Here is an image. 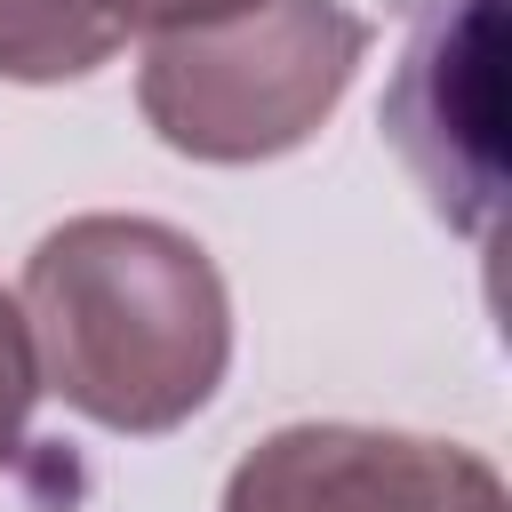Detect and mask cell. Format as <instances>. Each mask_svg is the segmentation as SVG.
I'll use <instances>...</instances> for the list:
<instances>
[{
	"label": "cell",
	"instance_id": "cell-1",
	"mask_svg": "<svg viewBox=\"0 0 512 512\" xmlns=\"http://www.w3.org/2000/svg\"><path fill=\"white\" fill-rule=\"evenodd\" d=\"M40 384L104 432H176L232 360V296L208 248L152 216H72L24 264Z\"/></svg>",
	"mask_w": 512,
	"mask_h": 512
},
{
	"label": "cell",
	"instance_id": "cell-2",
	"mask_svg": "<svg viewBox=\"0 0 512 512\" xmlns=\"http://www.w3.org/2000/svg\"><path fill=\"white\" fill-rule=\"evenodd\" d=\"M368 56V16L344 0H248L232 16L160 32L136 72L152 136L184 160L296 152Z\"/></svg>",
	"mask_w": 512,
	"mask_h": 512
},
{
	"label": "cell",
	"instance_id": "cell-3",
	"mask_svg": "<svg viewBox=\"0 0 512 512\" xmlns=\"http://www.w3.org/2000/svg\"><path fill=\"white\" fill-rule=\"evenodd\" d=\"M504 8L496 0H424L392 96H384V128L400 144V160L416 168V184L432 192V208L464 232L496 224V192H504Z\"/></svg>",
	"mask_w": 512,
	"mask_h": 512
},
{
	"label": "cell",
	"instance_id": "cell-4",
	"mask_svg": "<svg viewBox=\"0 0 512 512\" xmlns=\"http://www.w3.org/2000/svg\"><path fill=\"white\" fill-rule=\"evenodd\" d=\"M224 512H504V480L456 440L288 424L232 464Z\"/></svg>",
	"mask_w": 512,
	"mask_h": 512
},
{
	"label": "cell",
	"instance_id": "cell-5",
	"mask_svg": "<svg viewBox=\"0 0 512 512\" xmlns=\"http://www.w3.org/2000/svg\"><path fill=\"white\" fill-rule=\"evenodd\" d=\"M112 48H128V24L112 0H0V80H24V88L80 80Z\"/></svg>",
	"mask_w": 512,
	"mask_h": 512
},
{
	"label": "cell",
	"instance_id": "cell-6",
	"mask_svg": "<svg viewBox=\"0 0 512 512\" xmlns=\"http://www.w3.org/2000/svg\"><path fill=\"white\" fill-rule=\"evenodd\" d=\"M32 400H40L32 336H24V312H16V296L0 288V472H8L16 440H24V416H32Z\"/></svg>",
	"mask_w": 512,
	"mask_h": 512
},
{
	"label": "cell",
	"instance_id": "cell-7",
	"mask_svg": "<svg viewBox=\"0 0 512 512\" xmlns=\"http://www.w3.org/2000/svg\"><path fill=\"white\" fill-rule=\"evenodd\" d=\"M120 8V24H128V40L136 32H184V24H208V16H232V8H248V0H112Z\"/></svg>",
	"mask_w": 512,
	"mask_h": 512
}]
</instances>
